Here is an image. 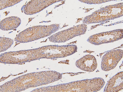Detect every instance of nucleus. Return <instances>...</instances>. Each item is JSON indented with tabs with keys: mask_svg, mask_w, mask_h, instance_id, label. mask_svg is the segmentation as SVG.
<instances>
[{
	"mask_svg": "<svg viewBox=\"0 0 123 92\" xmlns=\"http://www.w3.org/2000/svg\"><path fill=\"white\" fill-rule=\"evenodd\" d=\"M22 1V0H0V9L3 10L7 7L12 6Z\"/></svg>",
	"mask_w": 123,
	"mask_h": 92,
	"instance_id": "obj_14",
	"label": "nucleus"
},
{
	"mask_svg": "<svg viewBox=\"0 0 123 92\" xmlns=\"http://www.w3.org/2000/svg\"><path fill=\"white\" fill-rule=\"evenodd\" d=\"M123 36V29H120L92 35L87 41L92 44L98 45L118 41L122 39Z\"/></svg>",
	"mask_w": 123,
	"mask_h": 92,
	"instance_id": "obj_7",
	"label": "nucleus"
},
{
	"mask_svg": "<svg viewBox=\"0 0 123 92\" xmlns=\"http://www.w3.org/2000/svg\"><path fill=\"white\" fill-rule=\"evenodd\" d=\"M123 15V3L109 5L101 8L90 15L86 17L84 24L99 23L120 18Z\"/></svg>",
	"mask_w": 123,
	"mask_h": 92,
	"instance_id": "obj_5",
	"label": "nucleus"
},
{
	"mask_svg": "<svg viewBox=\"0 0 123 92\" xmlns=\"http://www.w3.org/2000/svg\"><path fill=\"white\" fill-rule=\"evenodd\" d=\"M77 50V46L74 44L42 46L32 49L33 61L43 58L55 59L66 57L75 54Z\"/></svg>",
	"mask_w": 123,
	"mask_h": 92,
	"instance_id": "obj_3",
	"label": "nucleus"
},
{
	"mask_svg": "<svg viewBox=\"0 0 123 92\" xmlns=\"http://www.w3.org/2000/svg\"><path fill=\"white\" fill-rule=\"evenodd\" d=\"M0 52L5 51L11 47L13 44L14 41L10 38L0 37Z\"/></svg>",
	"mask_w": 123,
	"mask_h": 92,
	"instance_id": "obj_13",
	"label": "nucleus"
},
{
	"mask_svg": "<svg viewBox=\"0 0 123 92\" xmlns=\"http://www.w3.org/2000/svg\"><path fill=\"white\" fill-rule=\"evenodd\" d=\"M62 1L63 0H32L24 5L23 10L25 14L32 15L39 12L54 4Z\"/></svg>",
	"mask_w": 123,
	"mask_h": 92,
	"instance_id": "obj_9",
	"label": "nucleus"
},
{
	"mask_svg": "<svg viewBox=\"0 0 123 92\" xmlns=\"http://www.w3.org/2000/svg\"><path fill=\"white\" fill-rule=\"evenodd\" d=\"M21 23V19L19 17H10L5 18L1 21L0 28L3 31L13 30L18 28Z\"/></svg>",
	"mask_w": 123,
	"mask_h": 92,
	"instance_id": "obj_12",
	"label": "nucleus"
},
{
	"mask_svg": "<svg viewBox=\"0 0 123 92\" xmlns=\"http://www.w3.org/2000/svg\"><path fill=\"white\" fill-rule=\"evenodd\" d=\"M76 66L79 69L86 72L94 71L98 66L96 58L94 55H87L77 60Z\"/></svg>",
	"mask_w": 123,
	"mask_h": 92,
	"instance_id": "obj_10",
	"label": "nucleus"
},
{
	"mask_svg": "<svg viewBox=\"0 0 123 92\" xmlns=\"http://www.w3.org/2000/svg\"><path fill=\"white\" fill-rule=\"evenodd\" d=\"M105 83L103 78L98 77L41 87L31 92H98L103 88Z\"/></svg>",
	"mask_w": 123,
	"mask_h": 92,
	"instance_id": "obj_2",
	"label": "nucleus"
},
{
	"mask_svg": "<svg viewBox=\"0 0 123 92\" xmlns=\"http://www.w3.org/2000/svg\"><path fill=\"white\" fill-rule=\"evenodd\" d=\"M60 28V24L38 25L27 28L19 33L14 41L19 43H27L49 36Z\"/></svg>",
	"mask_w": 123,
	"mask_h": 92,
	"instance_id": "obj_4",
	"label": "nucleus"
},
{
	"mask_svg": "<svg viewBox=\"0 0 123 92\" xmlns=\"http://www.w3.org/2000/svg\"><path fill=\"white\" fill-rule=\"evenodd\" d=\"M62 77V74L53 71L30 73L4 84L0 86V92H22L29 88L54 82L60 80Z\"/></svg>",
	"mask_w": 123,
	"mask_h": 92,
	"instance_id": "obj_1",
	"label": "nucleus"
},
{
	"mask_svg": "<svg viewBox=\"0 0 123 92\" xmlns=\"http://www.w3.org/2000/svg\"><path fill=\"white\" fill-rule=\"evenodd\" d=\"M123 51L116 49L107 52L102 58L101 68L105 71L114 69L123 57Z\"/></svg>",
	"mask_w": 123,
	"mask_h": 92,
	"instance_id": "obj_8",
	"label": "nucleus"
},
{
	"mask_svg": "<svg viewBox=\"0 0 123 92\" xmlns=\"http://www.w3.org/2000/svg\"><path fill=\"white\" fill-rule=\"evenodd\" d=\"M123 89V72H119L111 78L105 87L104 92H117Z\"/></svg>",
	"mask_w": 123,
	"mask_h": 92,
	"instance_id": "obj_11",
	"label": "nucleus"
},
{
	"mask_svg": "<svg viewBox=\"0 0 123 92\" xmlns=\"http://www.w3.org/2000/svg\"><path fill=\"white\" fill-rule=\"evenodd\" d=\"M87 29L86 24H80L57 33L49 37V39L55 43L66 42L74 37L85 34Z\"/></svg>",
	"mask_w": 123,
	"mask_h": 92,
	"instance_id": "obj_6",
	"label": "nucleus"
},
{
	"mask_svg": "<svg viewBox=\"0 0 123 92\" xmlns=\"http://www.w3.org/2000/svg\"><path fill=\"white\" fill-rule=\"evenodd\" d=\"M111 0H79L82 3H85L88 4H100L105 2L111 1Z\"/></svg>",
	"mask_w": 123,
	"mask_h": 92,
	"instance_id": "obj_15",
	"label": "nucleus"
}]
</instances>
